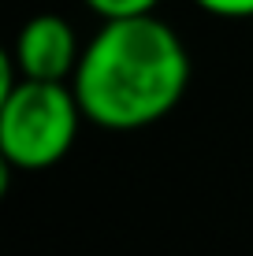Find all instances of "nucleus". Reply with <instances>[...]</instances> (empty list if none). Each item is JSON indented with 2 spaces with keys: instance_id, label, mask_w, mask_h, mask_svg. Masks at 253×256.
<instances>
[{
  "instance_id": "nucleus-1",
  "label": "nucleus",
  "mask_w": 253,
  "mask_h": 256,
  "mask_svg": "<svg viewBox=\"0 0 253 256\" xmlns=\"http://www.w3.org/2000/svg\"><path fill=\"white\" fill-rule=\"evenodd\" d=\"M71 86L93 126L130 134L179 108L190 86V56L156 15L104 19L82 48Z\"/></svg>"
},
{
  "instance_id": "nucleus-2",
  "label": "nucleus",
  "mask_w": 253,
  "mask_h": 256,
  "mask_svg": "<svg viewBox=\"0 0 253 256\" xmlns=\"http://www.w3.org/2000/svg\"><path fill=\"white\" fill-rule=\"evenodd\" d=\"M86 119L75 86L19 78L0 93V156L15 171H45L71 152Z\"/></svg>"
},
{
  "instance_id": "nucleus-3",
  "label": "nucleus",
  "mask_w": 253,
  "mask_h": 256,
  "mask_svg": "<svg viewBox=\"0 0 253 256\" xmlns=\"http://www.w3.org/2000/svg\"><path fill=\"white\" fill-rule=\"evenodd\" d=\"M12 60L23 78H41V82H67L75 74L82 48L71 30V22L60 15H34L19 30L12 48Z\"/></svg>"
},
{
  "instance_id": "nucleus-4",
  "label": "nucleus",
  "mask_w": 253,
  "mask_h": 256,
  "mask_svg": "<svg viewBox=\"0 0 253 256\" xmlns=\"http://www.w3.org/2000/svg\"><path fill=\"white\" fill-rule=\"evenodd\" d=\"M101 19H134V15H153L160 0H82Z\"/></svg>"
},
{
  "instance_id": "nucleus-5",
  "label": "nucleus",
  "mask_w": 253,
  "mask_h": 256,
  "mask_svg": "<svg viewBox=\"0 0 253 256\" xmlns=\"http://www.w3.org/2000/svg\"><path fill=\"white\" fill-rule=\"evenodd\" d=\"M194 4L216 19H253V0H194Z\"/></svg>"
}]
</instances>
